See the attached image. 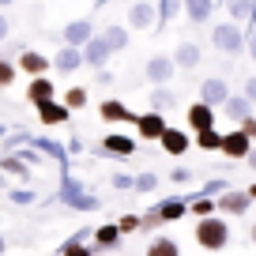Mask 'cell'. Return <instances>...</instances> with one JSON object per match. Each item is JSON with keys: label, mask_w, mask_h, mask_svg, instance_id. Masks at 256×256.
Returning a JSON list of instances; mask_svg holds the SVG:
<instances>
[{"label": "cell", "mask_w": 256, "mask_h": 256, "mask_svg": "<svg viewBox=\"0 0 256 256\" xmlns=\"http://www.w3.org/2000/svg\"><path fill=\"white\" fill-rule=\"evenodd\" d=\"M196 245L208 248V252H222L230 245V222L222 215H211V218H196Z\"/></svg>", "instance_id": "1"}, {"label": "cell", "mask_w": 256, "mask_h": 256, "mask_svg": "<svg viewBox=\"0 0 256 256\" xmlns=\"http://www.w3.org/2000/svg\"><path fill=\"white\" fill-rule=\"evenodd\" d=\"M211 46L218 49V53H226V56H241L248 49V34L241 30L238 23H230V19H226V23H215L211 26Z\"/></svg>", "instance_id": "2"}, {"label": "cell", "mask_w": 256, "mask_h": 256, "mask_svg": "<svg viewBox=\"0 0 256 256\" xmlns=\"http://www.w3.org/2000/svg\"><path fill=\"white\" fill-rule=\"evenodd\" d=\"M174 72H177V60H174V56H166V53H154V56H147V64H144V76H147V83H154V87H170Z\"/></svg>", "instance_id": "3"}, {"label": "cell", "mask_w": 256, "mask_h": 256, "mask_svg": "<svg viewBox=\"0 0 256 256\" xmlns=\"http://www.w3.org/2000/svg\"><path fill=\"white\" fill-rule=\"evenodd\" d=\"M230 83L222 80V76H208V80L200 83V98L196 102H204V106H211V110H222L226 102H230Z\"/></svg>", "instance_id": "4"}, {"label": "cell", "mask_w": 256, "mask_h": 256, "mask_svg": "<svg viewBox=\"0 0 256 256\" xmlns=\"http://www.w3.org/2000/svg\"><path fill=\"white\" fill-rule=\"evenodd\" d=\"M166 113H154V110H147V113H140V120H136V136L140 140H147V144H158L162 136H166Z\"/></svg>", "instance_id": "5"}, {"label": "cell", "mask_w": 256, "mask_h": 256, "mask_svg": "<svg viewBox=\"0 0 256 256\" xmlns=\"http://www.w3.org/2000/svg\"><path fill=\"white\" fill-rule=\"evenodd\" d=\"M128 26H132V30H151L154 34V26H158V8H154L151 0H136V4L128 8Z\"/></svg>", "instance_id": "6"}, {"label": "cell", "mask_w": 256, "mask_h": 256, "mask_svg": "<svg viewBox=\"0 0 256 256\" xmlns=\"http://www.w3.org/2000/svg\"><path fill=\"white\" fill-rule=\"evenodd\" d=\"M252 147L256 144L241 132V128H230V132L222 136V154H226V158H234V162H245L248 154H252Z\"/></svg>", "instance_id": "7"}, {"label": "cell", "mask_w": 256, "mask_h": 256, "mask_svg": "<svg viewBox=\"0 0 256 256\" xmlns=\"http://www.w3.org/2000/svg\"><path fill=\"white\" fill-rule=\"evenodd\" d=\"M98 117H102L106 124H136L140 113H132L120 98H106V102L98 106Z\"/></svg>", "instance_id": "8"}, {"label": "cell", "mask_w": 256, "mask_h": 256, "mask_svg": "<svg viewBox=\"0 0 256 256\" xmlns=\"http://www.w3.org/2000/svg\"><path fill=\"white\" fill-rule=\"evenodd\" d=\"M110 56H113V49L106 46L102 34H94V38L83 46V64H87V68H94V72H102L106 64H110Z\"/></svg>", "instance_id": "9"}, {"label": "cell", "mask_w": 256, "mask_h": 256, "mask_svg": "<svg viewBox=\"0 0 256 256\" xmlns=\"http://www.w3.org/2000/svg\"><path fill=\"white\" fill-rule=\"evenodd\" d=\"M16 64H19V72H26V76H30V80H38V76H46L49 68H53V56L38 53V49H23Z\"/></svg>", "instance_id": "10"}, {"label": "cell", "mask_w": 256, "mask_h": 256, "mask_svg": "<svg viewBox=\"0 0 256 256\" xmlns=\"http://www.w3.org/2000/svg\"><path fill=\"white\" fill-rule=\"evenodd\" d=\"M184 120H188V128L200 136V132H208V128H215L218 124V117H215V110L211 106H204V102H192L188 110H184Z\"/></svg>", "instance_id": "11"}, {"label": "cell", "mask_w": 256, "mask_h": 256, "mask_svg": "<svg viewBox=\"0 0 256 256\" xmlns=\"http://www.w3.org/2000/svg\"><path fill=\"white\" fill-rule=\"evenodd\" d=\"M60 38H64V46H72V49H83L90 38H94V23L90 19H72V23L60 30Z\"/></svg>", "instance_id": "12"}, {"label": "cell", "mask_w": 256, "mask_h": 256, "mask_svg": "<svg viewBox=\"0 0 256 256\" xmlns=\"http://www.w3.org/2000/svg\"><path fill=\"white\" fill-rule=\"evenodd\" d=\"M215 204H218V211H222V215H234V218H241L248 208H252V200H248V192H245V188H230V192H222Z\"/></svg>", "instance_id": "13"}, {"label": "cell", "mask_w": 256, "mask_h": 256, "mask_svg": "<svg viewBox=\"0 0 256 256\" xmlns=\"http://www.w3.org/2000/svg\"><path fill=\"white\" fill-rule=\"evenodd\" d=\"M26 102L38 110V106H46V102H56V83L49 80V76H38V80H30L26 83Z\"/></svg>", "instance_id": "14"}, {"label": "cell", "mask_w": 256, "mask_h": 256, "mask_svg": "<svg viewBox=\"0 0 256 256\" xmlns=\"http://www.w3.org/2000/svg\"><path fill=\"white\" fill-rule=\"evenodd\" d=\"M102 154H113V158H132V154H136V136L110 132V136L102 140Z\"/></svg>", "instance_id": "15"}, {"label": "cell", "mask_w": 256, "mask_h": 256, "mask_svg": "<svg viewBox=\"0 0 256 256\" xmlns=\"http://www.w3.org/2000/svg\"><path fill=\"white\" fill-rule=\"evenodd\" d=\"M192 144H196V140H192L184 128H174V124H170L166 136L158 140V147H162L166 154H174V158H177V154H184V151H192Z\"/></svg>", "instance_id": "16"}, {"label": "cell", "mask_w": 256, "mask_h": 256, "mask_svg": "<svg viewBox=\"0 0 256 256\" xmlns=\"http://www.w3.org/2000/svg\"><path fill=\"white\" fill-rule=\"evenodd\" d=\"M124 241V234H120L117 222H102L94 226V252H113V248Z\"/></svg>", "instance_id": "17"}, {"label": "cell", "mask_w": 256, "mask_h": 256, "mask_svg": "<svg viewBox=\"0 0 256 256\" xmlns=\"http://www.w3.org/2000/svg\"><path fill=\"white\" fill-rule=\"evenodd\" d=\"M53 68H56L60 76H72V72H80V68H83V49L60 46V49H56V56H53Z\"/></svg>", "instance_id": "18"}, {"label": "cell", "mask_w": 256, "mask_h": 256, "mask_svg": "<svg viewBox=\"0 0 256 256\" xmlns=\"http://www.w3.org/2000/svg\"><path fill=\"white\" fill-rule=\"evenodd\" d=\"M30 147H34V151H42V154H49V158H53L56 166L64 170V174H68V147H64V144H56V140H46V136H34Z\"/></svg>", "instance_id": "19"}, {"label": "cell", "mask_w": 256, "mask_h": 256, "mask_svg": "<svg viewBox=\"0 0 256 256\" xmlns=\"http://www.w3.org/2000/svg\"><path fill=\"white\" fill-rule=\"evenodd\" d=\"M252 106H256V102H248L245 94H230V102L222 106V113H226V120H234V128H238L241 120L256 117V113H252Z\"/></svg>", "instance_id": "20"}, {"label": "cell", "mask_w": 256, "mask_h": 256, "mask_svg": "<svg viewBox=\"0 0 256 256\" xmlns=\"http://www.w3.org/2000/svg\"><path fill=\"white\" fill-rule=\"evenodd\" d=\"M174 60H177V68L192 72V68H196V64L204 60V49L196 46V42H177V49H174Z\"/></svg>", "instance_id": "21"}, {"label": "cell", "mask_w": 256, "mask_h": 256, "mask_svg": "<svg viewBox=\"0 0 256 256\" xmlns=\"http://www.w3.org/2000/svg\"><path fill=\"white\" fill-rule=\"evenodd\" d=\"M226 12H230V23H256V0H226Z\"/></svg>", "instance_id": "22"}, {"label": "cell", "mask_w": 256, "mask_h": 256, "mask_svg": "<svg viewBox=\"0 0 256 256\" xmlns=\"http://www.w3.org/2000/svg\"><path fill=\"white\" fill-rule=\"evenodd\" d=\"M188 196H170V200H162L158 204V215H162V222H177V218H184L188 215Z\"/></svg>", "instance_id": "23"}, {"label": "cell", "mask_w": 256, "mask_h": 256, "mask_svg": "<svg viewBox=\"0 0 256 256\" xmlns=\"http://www.w3.org/2000/svg\"><path fill=\"white\" fill-rule=\"evenodd\" d=\"M38 120L42 124H64V120H72V110H68V106L64 102H46V106H38Z\"/></svg>", "instance_id": "24"}, {"label": "cell", "mask_w": 256, "mask_h": 256, "mask_svg": "<svg viewBox=\"0 0 256 256\" xmlns=\"http://www.w3.org/2000/svg\"><path fill=\"white\" fill-rule=\"evenodd\" d=\"M87 238H94V230H80L76 238H68L60 245V256H94V245H87Z\"/></svg>", "instance_id": "25"}, {"label": "cell", "mask_w": 256, "mask_h": 256, "mask_svg": "<svg viewBox=\"0 0 256 256\" xmlns=\"http://www.w3.org/2000/svg\"><path fill=\"white\" fill-rule=\"evenodd\" d=\"M211 12H215V0H184V16L192 19L196 26H204L211 19Z\"/></svg>", "instance_id": "26"}, {"label": "cell", "mask_w": 256, "mask_h": 256, "mask_svg": "<svg viewBox=\"0 0 256 256\" xmlns=\"http://www.w3.org/2000/svg\"><path fill=\"white\" fill-rule=\"evenodd\" d=\"M147 102H151V110H154V113H166V110H174V106H177V90H170V87H154V90H147Z\"/></svg>", "instance_id": "27"}, {"label": "cell", "mask_w": 256, "mask_h": 256, "mask_svg": "<svg viewBox=\"0 0 256 256\" xmlns=\"http://www.w3.org/2000/svg\"><path fill=\"white\" fill-rule=\"evenodd\" d=\"M147 256H181V245L174 238H166V234H154L147 241Z\"/></svg>", "instance_id": "28"}, {"label": "cell", "mask_w": 256, "mask_h": 256, "mask_svg": "<svg viewBox=\"0 0 256 256\" xmlns=\"http://www.w3.org/2000/svg\"><path fill=\"white\" fill-rule=\"evenodd\" d=\"M184 8V0H158V26H154V34H162L170 23L177 19V12Z\"/></svg>", "instance_id": "29"}, {"label": "cell", "mask_w": 256, "mask_h": 256, "mask_svg": "<svg viewBox=\"0 0 256 256\" xmlns=\"http://www.w3.org/2000/svg\"><path fill=\"white\" fill-rule=\"evenodd\" d=\"M83 192H87V188H83V181H80V177L64 174V177H60V188H56V200H60V204H68V200H76V196H83Z\"/></svg>", "instance_id": "30"}, {"label": "cell", "mask_w": 256, "mask_h": 256, "mask_svg": "<svg viewBox=\"0 0 256 256\" xmlns=\"http://www.w3.org/2000/svg\"><path fill=\"white\" fill-rule=\"evenodd\" d=\"M188 215H196V218H211V215H218V204L211 200V196H196V192H192L188 196Z\"/></svg>", "instance_id": "31"}, {"label": "cell", "mask_w": 256, "mask_h": 256, "mask_svg": "<svg viewBox=\"0 0 256 256\" xmlns=\"http://www.w3.org/2000/svg\"><path fill=\"white\" fill-rule=\"evenodd\" d=\"M0 170L19 177V181H30V166H26L23 158H16V154H0Z\"/></svg>", "instance_id": "32"}, {"label": "cell", "mask_w": 256, "mask_h": 256, "mask_svg": "<svg viewBox=\"0 0 256 256\" xmlns=\"http://www.w3.org/2000/svg\"><path fill=\"white\" fill-rule=\"evenodd\" d=\"M102 38H106V46H110L113 53H124V49H128V30H124V26H117V23L106 26Z\"/></svg>", "instance_id": "33"}, {"label": "cell", "mask_w": 256, "mask_h": 256, "mask_svg": "<svg viewBox=\"0 0 256 256\" xmlns=\"http://www.w3.org/2000/svg\"><path fill=\"white\" fill-rule=\"evenodd\" d=\"M64 106H68V110H87V102H90V94H87V87H68L64 90V98H60Z\"/></svg>", "instance_id": "34"}, {"label": "cell", "mask_w": 256, "mask_h": 256, "mask_svg": "<svg viewBox=\"0 0 256 256\" xmlns=\"http://www.w3.org/2000/svg\"><path fill=\"white\" fill-rule=\"evenodd\" d=\"M222 136H226V132L208 128V132H200V136H196V147H200V151H222Z\"/></svg>", "instance_id": "35"}, {"label": "cell", "mask_w": 256, "mask_h": 256, "mask_svg": "<svg viewBox=\"0 0 256 256\" xmlns=\"http://www.w3.org/2000/svg\"><path fill=\"white\" fill-rule=\"evenodd\" d=\"M64 208H72V211H98L102 208V200H98L94 192H83V196H76V200H68Z\"/></svg>", "instance_id": "36"}, {"label": "cell", "mask_w": 256, "mask_h": 256, "mask_svg": "<svg viewBox=\"0 0 256 256\" xmlns=\"http://www.w3.org/2000/svg\"><path fill=\"white\" fill-rule=\"evenodd\" d=\"M230 188H234L230 181H222V177H215V181L200 184V188H196V196H211V200H218V196H222V192H230Z\"/></svg>", "instance_id": "37"}, {"label": "cell", "mask_w": 256, "mask_h": 256, "mask_svg": "<svg viewBox=\"0 0 256 256\" xmlns=\"http://www.w3.org/2000/svg\"><path fill=\"white\" fill-rule=\"evenodd\" d=\"M30 132H23V128H19V132H12V136H4V154H16L19 151V147H26V144H30Z\"/></svg>", "instance_id": "38"}, {"label": "cell", "mask_w": 256, "mask_h": 256, "mask_svg": "<svg viewBox=\"0 0 256 256\" xmlns=\"http://www.w3.org/2000/svg\"><path fill=\"white\" fill-rule=\"evenodd\" d=\"M16 76H19V64L8 60V56H0V87H12Z\"/></svg>", "instance_id": "39"}, {"label": "cell", "mask_w": 256, "mask_h": 256, "mask_svg": "<svg viewBox=\"0 0 256 256\" xmlns=\"http://www.w3.org/2000/svg\"><path fill=\"white\" fill-rule=\"evenodd\" d=\"M158 188V177L151 174V170H144V174H136V188L132 192H140V196H147V192H154Z\"/></svg>", "instance_id": "40"}, {"label": "cell", "mask_w": 256, "mask_h": 256, "mask_svg": "<svg viewBox=\"0 0 256 256\" xmlns=\"http://www.w3.org/2000/svg\"><path fill=\"white\" fill-rule=\"evenodd\" d=\"M110 184H113L117 192H128V188H136V177H132V174H124V170H117V174L110 177Z\"/></svg>", "instance_id": "41"}, {"label": "cell", "mask_w": 256, "mask_h": 256, "mask_svg": "<svg viewBox=\"0 0 256 256\" xmlns=\"http://www.w3.org/2000/svg\"><path fill=\"white\" fill-rule=\"evenodd\" d=\"M140 218H144V226H140L144 234H154L158 226H166V222H162V215H158V208H151L147 215H140Z\"/></svg>", "instance_id": "42"}, {"label": "cell", "mask_w": 256, "mask_h": 256, "mask_svg": "<svg viewBox=\"0 0 256 256\" xmlns=\"http://www.w3.org/2000/svg\"><path fill=\"white\" fill-rule=\"evenodd\" d=\"M117 226H120V234L128 238V234H136L140 226H144V218H140V215H120V218H117Z\"/></svg>", "instance_id": "43"}, {"label": "cell", "mask_w": 256, "mask_h": 256, "mask_svg": "<svg viewBox=\"0 0 256 256\" xmlns=\"http://www.w3.org/2000/svg\"><path fill=\"white\" fill-rule=\"evenodd\" d=\"M170 181H174L177 188H181V184H188V181H192V170H184V166H174V170H170Z\"/></svg>", "instance_id": "44"}, {"label": "cell", "mask_w": 256, "mask_h": 256, "mask_svg": "<svg viewBox=\"0 0 256 256\" xmlns=\"http://www.w3.org/2000/svg\"><path fill=\"white\" fill-rule=\"evenodd\" d=\"M38 200V196H34L30 188H12V204H19V208H23V204H34Z\"/></svg>", "instance_id": "45"}, {"label": "cell", "mask_w": 256, "mask_h": 256, "mask_svg": "<svg viewBox=\"0 0 256 256\" xmlns=\"http://www.w3.org/2000/svg\"><path fill=\"white\" fill-rule=\"evenodd\" d=\"M16 158H23L26 166H38V151H30V144H26V147H19V151H16Z\"/></svg>", "instance_id": "46"}, {"label": "cell", "mask_w": 256, "mask_h": 256, "mask_svg": "<svg viewBox=\"0 0 256 256\" xmlns=\"http://www.w3.org/2000/svg\"><path fill=\"white\" fill-rule=\"evenodd\" d=\"M245 34H248V49H245V53H248V60H252V64H256V23H252V26H248V30H245Z\"/></svg>", "instance_id": "47"}, {"label": "cell", "mask_w": 256, "mask_h": 256, "mask_svg": "<svg viewBox=\"0 0 256 256\" xmlns=\"http://www.w3.org/2000/svg\"><path fill=\"white\" fill-rule=\"evenodd\" d=\"M238 128H241V132H245V136H248V140H252V144H256V117H248V120H241V124H238Z\"/></svg>", "instance_id": "48"}, {"label": "cell", "mask_w": 256, "mask_h": 256, "mask_svg": "<svg viewBox=\"0 0 256 256\" xmlns=\"http://www.w3.org/2000/svg\"><path fill=\"white\" fill-rule=\"evenodd\" d=\"M245 98H248V102H256V76H248V80H245Z\"/></svg>", "instance_id": "49"}, {"label": "cell", "mask_w": 256, "mask_h": 256, "mask_svg": "<svg viewBox=\"0 0 256 256\" xmlns=\"http://www.w3.org/2000/svg\"><path fill=\"white\" fill-rule=\"evenodd\" d=\"M8 34H12V23H8V16H0V42L8 38Z\"/></svg>", "instance_id": "50"}, {"label": "cell", "mask_w": 256, "mask_h": 256, "mask_svg": "<svg viewBox=\"0 0 256 256\" xmlns=\"http://www.w3.org/2000/svg\"><path fill=\"white\" fill-rule=\"evenodd\" d=\"M76 151H83V140L72 136V140H68V154H76Z\"/></svg>", "instance_id": "51"}, {"label": "cell", "mask_w": 256, "mask_h": 256, "mask_svg": "<svg viewBox=\"0 0 256 256\" xmlns=\"http://www.w3.org/2000/svg\"><path fill=\"white\" fill-rule=\"evenodd\" d=\"M245 166H248V170H256V147H252V154L245 158Z\"/></svg>", "instance_id": "52"}, {"label": "cell", "mask_w": 256, "mask_h": 256, "mask_svg": "<svg viewBox=\"0 0 256 256\" xmlns=\"http://www.w3.org/2000/svg\"><path fill=\"white\" fill-rule=\"evenodd\" d=\"M245 192H248V200H256V181H252V184H248V188H245Z\"/></svg>", "instance_id": "53"}, {"label": "cell", "mask_w": 256, "mask_h": 256, "mask_svg": "<svg viewBox=\"0 0 256 256\" xmlns=\"http://www.w3.org/2000/svg\"><path fill=\"white\" fill-rule=\"evenodd\" d=\"M4 252H8V241H4V234H0V256H4Z\"/></svg>", "instance_id": "54"}, {"label": "cell", "mask_w": 256, "mask_h": 256, "mask_svg": "<svg viewBox=\"0 0 256 256\" xmlns=\"http://www.w3.org/2000/svg\"><path fill=\"white\" fill-rule=\"evenodd\" d=\"M248 238H252V245H256V222H252V226H248Z\"/></svg>", "instance_id": "55"}, {"label": "cell", "mask_w": 256, "mask_h": 256, "mask_svg": "<svg viewBox=\"0 0 256 256\" xmlns=\"http://www.w3.org/2000/svg\"><path fill=\"white\" fill-rule=\"evenodd\" d=\"M8 4H16V0H0V8H8Z\"/></svg>", "instance_id": "56"}, {"label": "cell", "mask_w": 256, "mask_h": 256, "mask_svg": "<svg viewBox=\"0 0 256 256\" xmlns=\"http://www.w3.org/2000/svg\"><path fill=\"white\" fill-rule=\"evenodd\" d=\"M4 136H8V128H4V124H0V140H4Z\"/></svg>", "instance_id": "57"}, {"label": "cell", "mask_w": 256, "mask_h": 256, "mask_svg": "<svg viewBox=\"0 0 256 256\" xmlns=\"http://www.w3.org/2000/svg\"><path fill=\"white\" fill-rule=\"evenodd\" d=\"M94 4H98V8H106V4H110V0H94Z\"/></svg>", "instance_id": "58"}, {"label": "cell", "mask_w": 256, "mask_h": 256, "mask_svg": "<svg viewBox=\"0 0 256 256\" xmlns=\"http://www.w3.org/2000/svg\"><path fill=\"white\" fill-rule=\"evenodd\" d=\"M56 256H60V252H56Z\"/></svg>", "instance_id": "59"}]
</instances>
